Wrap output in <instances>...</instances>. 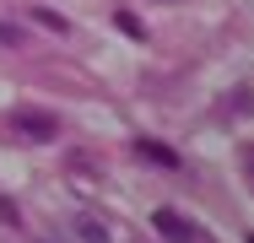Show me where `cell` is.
I'll return each mask as SVG.
<instances>
[{"instance_id": "5b68a950", "label": "cell", "mask_w": 254, "mask_h": 243, "mask_svg": "<svg viewBox=\"0 0 254 243\" xmlns=\"http://www.w3.org/2000/svg\"><path fill=\"white\" fill-rule=\"evenodd\" d=\"M33 22H38V27H49V33H60V38L70 33V22H65L60 11H49V5H33Z\"/></svg>"}, {"instance_id": "3957f363", "label": "cell", "mask_w": 254, "mask_h": 243, "mask_svg": "<svg viewBox=\"0 0 254 243\" xmlns=\"http://www.w3.org/2000/svg\"><path fill=\"white\" fill-rule=\"evenodd\" d=\"M135 157H146L157 168H179V151H168L162 141H135Z\"/></svg>"}, {"instance_id": "6da1fadb", "label": "cell", "mask_w": 254, "mask_h": 243, "mask_svg": "<svg viewBox=\"0 0 254 243\" xmlns=\"http://www.w3.org/2000/svg\"><path fill=\"white\" fill-rule=\"evenodd\" d=\"M11 135H22V141H33V146H49L60 135V119H54L49 108H11Z\"/></svg>"}, {"instance_id": "ba28073f", "label": "cell", "mask_w": 254, "mask_h": 243, "mask_svg": "<svg viewBox=\"0 0 254 243\" xmlns=\"http://www.w3.org/2000/svg\"><path fill=\"white\" fill-rule=\"evenodd\" d=\"M244 162H249V173H254V146H244Z\"/></svg>"}, {"instance_id": "277c9868", "label": "cell", "mask_w": 254, "mask_h": 243, "mask_svg": "<svg viewBox=\"0 0 254 243\" xmlns=\"http://www.w3.org/2000/svg\"><path fill=\"white\" fill-rule=\"evenodd\" d=\"M76 233H81V243H114V227H108L103 216H81Z\"/></svg>"}, {"instance_id": "9c48e42d", "label": "cell", "mask_w": 254, "mask_h": 243, "mask_svg": "<svg viewBox=\"0 0 254 243\" xmlns=\"http://www.w3.org/2000/svg\"><path fill=\"white\" fill-rule=\"evenodd\" d=\"M249 243H254V238H249Z\"/></svg>"}, {"instance_id": "52a82bcc", "label": "cell", "mask_w": 254, "mask_h": 243, "mask_svg": "<svg viewBox=\"0 0 254 243\" xmlns=\"http://www.w3.org/2000/svg\"><path fill=\"white\" fill-rule=\"evenodd\" d=\"M0 44H22V27H16V22H5V16H0Z\"/></svg>"}, {"instance_id": "8992f818", "label": "cell", "mask_w": 254, "mask_h": 243, "mask_svg": "<svg viewBox=\"0 0 254 243\" xmlns=\"http://www.w3.org/2000/svg\"><path fill=\"white\" fill-rule=\"evenodd\" d=\"M114 22H119V27H125V33H130V38H146V33H141V22H135V16H130V11H119V16H114Z\"/></svg>"}, {"instance_id": "7a4b0ae2", "label": "cell", "mask_w": 254, "mask_h": 243, "mask_svg": "<svg viewBox=\"0 0 254 243\" xmlns=\"http://www.w3.org/2000/svg\"><path fill=\"white\" fill-rule=\"evenodd\" d=\"M152 227H157V233H162L168 243H190V238H195V227H190V216H179L173 205H162V211H157V216H152Z\"/></svg>"}]
</instances>
